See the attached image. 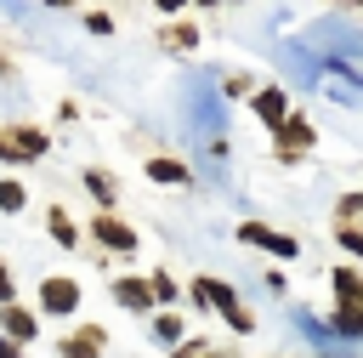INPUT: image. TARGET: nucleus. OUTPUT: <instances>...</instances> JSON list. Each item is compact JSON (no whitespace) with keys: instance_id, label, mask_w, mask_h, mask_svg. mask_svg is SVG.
<instances>
[{"instance_id":"nucleus-1","label":"nucleus","mask_w":363,"mask_h":358,"mask_svg":"<svg viewBox=\"0 0 363 358\" xmlns=\"http://www.w3.org/2000/svg\"><path fill=\"white\" fill-rule=\"evenodd\" d=\"M193 295L204 301V307H216L233 330H255V318L238 307V295H233V284H221V278H193Z\"/></svg>"},{"instance_id":"nucleus-2","label":"nucleus","mask_w":363,"mask_h":358,"mask_svg":"<svg viewBox=\"0 0 363 358\" xmlns=\"http://www.w3.org/2000/svg\"><path fill=\"white\" fill-rule=\"evenodd\" d=\"M335 290H340L335 330H346V335H357V341H363V278H357L352 267H340V273H335Z\"/></svg>"},{"instance_id":"nucleus-3","label":"nucleus","mask_w":363,"mask_h":358,"mask_svg":"<svg viewBox=\"0 0 363 358\" xmlns=\"http://www.w3.org/2000/svg\"><path fill=\"white\" fill-rule=\"evenodd\" d=\"M74 307H79V284H74V278H62V273L40 278V313H51V318H68Z\"/></svg>"},{"instance_id":"nucleus-4","label":"nucleus","mask_w":363,"mask_h":358,"mask_svg":"<svg viewBox=\"0 0 363 358\" xmlns=\"http://www.w3.org/2000/svg\"><path fill=\"white\" fill-rule=\"evenodd\" d=\"M238 239H244V244H261V250H272L278 261L301 256V244H295L289 233H272V227H261V222H244V227H238Z\"/></svg>"},{"instance_id":"nucleus-5","label":"nucleus","mask_w":363,"mask_h":358,"mask_svg":"<svg viewBox=\"0 0 363 358\" xmlns=\"http://www.w3.org/2000/svg\"><path fill=\"white\" fill-rule=\"evenodd\" d=\"M102 347H108L102 324H79V330L62 335V358H102Z\"/></svg>"},{"instance_id":"nucleus-6","label":"nucleus","mask_w":363,"mask_h":358,"mask_svg":"<svg viewBox=\"0 0 363 358\" xmlns=\"http://www.w3.org/2000/svg\"><path fill=\"white\" fill-rule=\"evenodd\" d=\"M91 239H96V244H108V250H119V256H130V250H136V227H125L119 216H96V222H91Z\"/></svg>"},{"instance_id":"nucleus-7","label":"nucleus","mask_w":363,"mask_h":358,"mask_svg":"<svg viewBox=\"0 0 363 358\" xmlns=\"http://www.w3.org/2000/svg\"><path fill=\"white\" fill-rule=\"evenodd\" d=\"M0 330H6V341H34V330H40V318H34L28 307H17V301H6V307H0Z\"/></svg>"},{"instance_id":"nucleus-8","label":"nucleus","mask_w":363,"mask_h":358,"mask_svg":"<svg viewBox=\"0 0 363 358\" xmlns=\"http://www.w3.org/2000/svg\"><path fill=\"white\" fill-rule=\"evenodd\" d=\"M113 301H119L125 313H147V307H153V284H147V278H119V284H113Z\"/></svg>"},{"instance_id":"nucleus-9","label":"nucleus","mask_w":363,"mask_h":358,"mask_svg":"<svg viewBox=\"0 0 363 358\" xmlns=\"http://www.w3.org/2000/svg\"><path fill=\"white\" fill-rule=\"evenodd\" d=\"M255 114H261V125L278 131V125L289 119V114H284V91H261V97H255Z\"/></svg>"},{"instance_id":"nucleus-10","label":"nucleus","mask_w":363,"mask_h":358,"mask_svg":"<svg viewBox=\"0 0 363 358\" xmlns=\"http://www.w3.org/2000/svg\"><path fill=\"white\" fill-rule=\"evenodd\" d=\"M147 176L153 182H187V165L182 159H147Z\"/></svg>"},{"instance_id":"nucleus-11","label":"nucleus","mask_w":363,"mask_h":358,"mask_svg":"<svg viewBox=\"0 0 363 358\" xmlns=\"http://www.w3.org/2000/svg\"><path fill=\"white\" fill-rule=\"evenodd\" d=\"M45 222H51V239H57V244H74V222H68L62 210H51Z\"/></svg>"},{"instance_id":"nucleus-12","label":"nucleus","mask_w":363,"mask_h":358,"mask_svg":"<svg viewBox=\"0 0 363 358\" xmlns=\"http://www.w3.org/2000/svg\"><path fill=\"white\" fill-rule=\"evenodd\" d=\"M147 284H153V301H182V295H176V278H170V273H153Z\"/></svg>"},{"instance_id":"nucleus-13","label":"nucleus","mask_w":363,"mask_h":358,"mask_svg":"<svg viewBox=\"0 0 363 358\" xmlns=\"http://www.w3.org/2000/svg\"><path fill=\"white\" fill-rule=\"evenodd\" d=\"M153 335H159V341H176V335H182V318H176V313H159V318H153Z\"/></svg>"},{"instance_id":"nucleus-14","label":"nucleus","mask_w":363,"mask_h":358,"mask_svg":"<svg viewBox=\"0 0 363 358\" xmlns=\"http://www.w3.org/2000/svg\"><path fill=\"white\" fill-rule=\"evenodd\" d=\"M0 210H23V188L17 182H0Z\"/></svg>"},{"instance_id":"nucleus-15","label":"nucleus","mask_w":363,"mask_h":358,"mask_svg":"<svg viewBox=\"0 0 363 358\" xmlns=\"http://www.w3.org/2000/svg\"><path fill=\"white\" fill-rule=\"evenodd\" d=\"M85 23H91V34H113V17H108V11H91Z\"/></svg>"},{"instance_id":"nucleus-16","label":"nucleus","mask_w":363,"mask_h":358,"mask_svg":"<svg viewBox=\"0 0 363 358\" xmlns=\"http://www.w3.org/2000/svg\"><path fill=\"white\" fill-rule=\"evenodd\" d=\"M340 239H346V250H352V256H363V233H352V227H346Z\"/></svg>"},{"instance_id":"nucleus-17","label":"nucleus","mask_w":363,"mask_h":358,"mask_svg":"<svg viewBox=\"0 0 363 358\" xmlns=\"http://www.w3.org/2000/svg\"><path fill=\"white\" fill-rule=\"evenodd\" d=\"M11 301V273H6V261H0V307Z\"/></svg>"},{"instance_id":"nucleus-18","label":"nucleus","mask_w":363,"mask_h":358,"mask_svg":"<svg viewBox=\"0 0 363 358\" xmlns=\"http://www.w3.org/2000/svg\"><path fill=\"white\" fill-rule=\"evenodd\" d=\"M0 358H23V352H17V341H0Z\"/></svg>"},{"instance_id":"nucleus-19","label":"nucleus","mask_w":363,"mask_h":358,"mask_svg":"<svg viewBox=\"0 0 363 358\" xmlns=\"http://www.w3.org/2000/svg\"><path fill=\"white\" fill-rule=\"evenodd\" d=\"M153 6H159V11H182V0H153Z\"/></svg>"},{"instance_id":"nucleus-20","label":"nucleus","mask_w":363,"mask_h":358,"mask_svg":"<svg viewBox=\"0 0 363 358\" xmlns=\"http://www.w3.org/2000/svg\"><path fill=\"white\" fill-rule=\"evenodd\" d=\"M45 6H74V0H45Z\"/></svg>"}]
</instances>
